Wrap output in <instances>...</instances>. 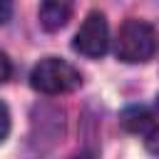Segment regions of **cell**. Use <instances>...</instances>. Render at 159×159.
Returning a JSON list of instances; mask_svg holds the SVG:
<instances>
[{
    "label": "cell",
    "instance_id": "cell-10",
    "mask_svg": "<svg viewBox=\"0 0 159 159\" xmlns=\"http://www.w3.org/2000/svg\"><path fill=\"white\" fill-rule=\"evenodd\" d=\"M72 159H87V157H72Z\"/></svg>",
    "mask_w": 159,
    "mask_h": 159
},
{
    "label": "cell",
    "instance_id": "cell-5",
    "mask_svg": "<svg viewBox=\"0 0 159 159\" xmlns=\"http://www.w3.org/2000/svg\"><path fill=\"white\" fill-rule=\"evenodd\" d=\"M37 17H40V25L50 32L60 30L67 25V20L72 17V5L70 2H62V0H47L40 5L37 10Z\"/></svg>",
    "mask_w": 159,
    "mask_h": 159
},
{
    "label": "cell",
    "instance_id": "cell-6",
    "mask_svg": "<svg viewBox=\"0 0 159 159\" xmlns=\"http://www.w3.org/2000/svg\"><path fill=\"white\" fill-rule=\"evenodd\" d=\"M10 134V109L5 102H0V142H5Z\"/></svg>",
    "mask_w": 159,
    "mask_h": 159
},
{
    "label": "cell",
    "instance_id": "cell-8",
    "mask_svg": "<svg viewBox=\"0 0 159 159\" xmlns=\"http://www.w3.org/2000/svg\"><path fill=\"white\" fill-rule=\"evenodd\" d=\"M10 15H12V5L7 0H0V25H5L10 20Z\"/></svg>",
    "mask_w": 159,
    "mask_h": 159
},
{
    "label": "cell",
    "instance_id": "cell-9",
    "mask_svg": "<svg viewBox=\"0 0 159 159\" xmlns=\"http://www.w3.org/2000/svg\"><path fill=\"white\" fill-rule=\"evenodd\" d=\"M147 147H149L152 152H157V154H159V127L154 129V134H152V137H147Z\"/></svg>",
    "mask_w": 159,
    "mask_h": 159
},
{
    "label": "cell",
    "instance_id": "cell-4",
    "mask_svg": "<svg viewBox=\"0 0 159 159\" xmlns=\"http://www.w3.org/2000/svg\"><path fill=\"white\" fill-rule=\"evenodd\" d=\"M122 124H124V129L132 132V134L152 137L154 129L159 127V119H157L154 112L147 109V107H129V109H124V114H122Z\"/></svg>",
    "mask_w": 159,
    "mask_h": 159
},
{
    "label": "cell",
    "instance_id": "cell-11",
    "mask_svg": "<svg viewBox=\"0 0 159 159\" xmlns=\"http://www.w3.org/2000/svg\"><path fill=\"white\" fill-rule=\"evenodd\" d=\"M157 107H159V99H157Z\"/></svg>",
    "mask_w": 159,
    "mask_h": 159
},
{
    "label": "cell",
    "instance_id": "cell-1",
    "mask_svg": "<svg viewBox=\"0 0 159 159\" xmlns=\"http://www.w3.org/2000/svg\"><path fill=\"white\" fill-rule=\"evenodd\" d=\"M114 52L122 62H147L157 52V30L144 20H127L114 40Z\"/></svg>",
    "mask_w": 159,
    "mask_h": 159
},
{
    "label": "cell",
    "instance_id": "cell-7",
    "mask_svg": "<svg viewBox=\"0 0 159 159\" xmlns=\"http://www.w3.org/2000/svg\"><path fill=\"white\" fill-rule=\"evenodd\" d=\"M10 75H12V62H10V57L0 50V84H2V82H7V80H10Z\"/></svg>",
    "mask_w": 159,
    "mask_h": 159
},
{
    "label": "cell",
    "instance_id": "cell-2",
    "mask_svg": "<svg viewBox=\"0 0 159 159\" xmlns=\"http://www.w3.org/2000/svg\"><path fill=\"white\" fill-rule=\"evenodd\" d=\"M30 84H32V89H37L42 94H65L82 84V75L77 67H72L65 60L45 57L32 67Z\"/></svg>",
    "mask_w": 159,
    "mask_h": 159
},
{
    "label": "cell",
    "instance_id": "cell-3",
    "mask_svg": "<svg viewBox=\"0 0 159 159\" xmlns=\"http://www.w3.org/2000/svg\"><path fill=\"white\" fill-rule=\"evenodd\" d=\"M72 47L84 55V57H102L109 47V27H107V17L102 12H89L84 17V22L80 25Z\"/></svg>",
    "mask_w": 159,
    "mask_h": 159
}]
</instances>
